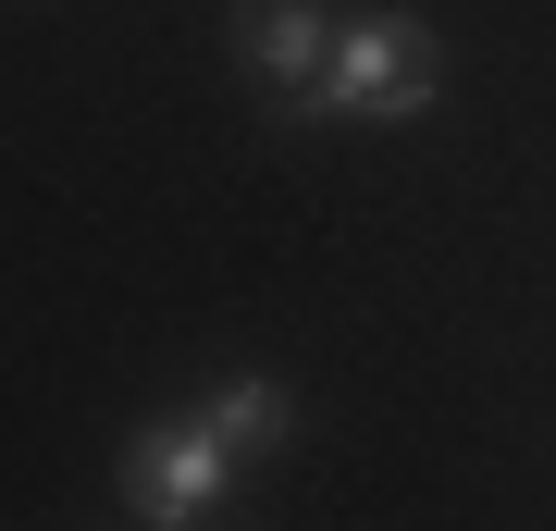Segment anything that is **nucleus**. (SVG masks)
<instances>
[{"label":"nucleus","instance_id":"3","mask_svg":"<svg viewBox=\"0 0 556 531\" xmlns=\"http://www.w3.org/2000/svg\"><path fill=\"white\" fill-rule=\"evenodd\" d=\"M236 38H248V62H260V87L309 99V87H321V62H334V13H321V0H248Z\"/></svg>","mask_w":556,"mask_h":531},{"label":"nucleus","instance_id":"4","mask_svg":"<svg viewBox=\"0 0 556 531\" xmlns=\"http://www.w3.org/2000/svg\"><path fill=\"white\" fill-rule=\"evenodd\" d=\"M211 433L236 445V457H273V445H285V395H273V383H223V395H211Z\"/></svg>","mask_w":556,"mask_h":531},{"label":"nucleus","instance_id":"2","mask_svg":"<svg viewBox=\"0 0 556 531\" xmlns=\"http://www.w3.org/2000/svg\"><path fill=\"white\" fill-rule=\"evenodd\" d=\"M236 470L248 457L211 433V408L199 420H149V433L124 445V507L137 519H211L223 494H236Z\"/></svg>","mask_w":556,"mask_h":531},{"label":"nucleus","instance_id":"1","mask_svg":"<svg viewBox=\"0 0 556 531\" xmlns=\"http://www.w3.org/2000/svg\"><path fill=\"white\" fill-rule=\"evenodd\" d=\"M420 99H433V25H420V13L334 25V62H321L309 112H420Z\"/></svg>","mask_w":556,"mask_h":531}]
</instances>
